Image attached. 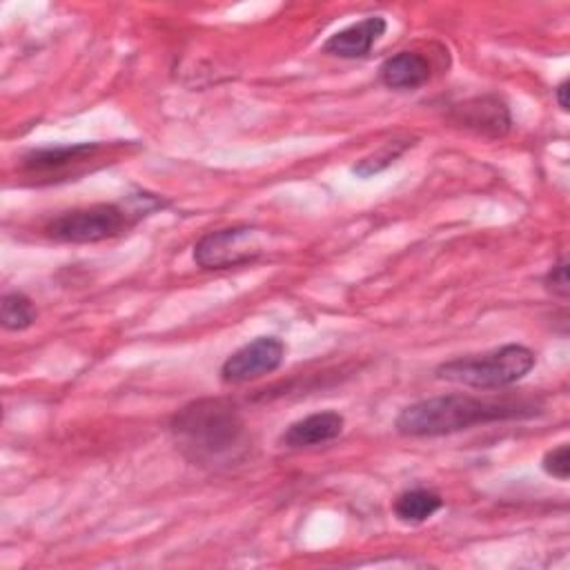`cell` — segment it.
<instances>
[{"instance_id":"11","label":"cell","mask_w":570,"mask_h":570,"mask_svg":"<svg viewBox=\"0 0 570 570\" xmlns=\"http://www.w3.org/2000/svg\"><path fill=\"white\" fill-rule=\"evenodd\" d=\"M432 76L428 58L419 51H399L379 67V78L390 89H419Z\"/></svg>"},{"instance_id":"13","label":"cell","mask_w":570,"mask_h":570,"mask_svg":"<svg viewBox=\"0 0 570 570\" xmlns=\"http://www.w3.org/2000/svg\"><path fill=\"white\" fill-rule=\"evenodd\" d=\"M38 318L33 301L22 292H7L0 301V323L9 332H22Z\"/></svg>"},{"instance_id":"9","label":"cell","mask_w":570,"mask_h":570,"mask_svg":"<svg viewBox=\"0 0 570 570\" xmlns=\"http://www.w3.org/2000/svg\"><path fill=\"white\" fill-rule=\"evenodd\" d=\"M387 22L381 16H370L363 18L341 31H336L334 36H330L323 42V51L330 56H338V58H363L370 53V49L374 47V42L385 33Z\"/></svg>"},{"instance_id":"5","label":"cell","mask_w":570,"mask_h":570,"mask_svg":"<svg viewBox=\"0 0 570 570\" xmlns=\"http://www.w3.org/2000/svg\"><path fill=\"white\" fill-rule=\"evenodd\" d=\"M261 254V232L249 225L209 232L194 245V263L203 269L238 267L256 261Z\"/></svg>"},{"instance_id":"10","label":"cell","mask_w":570,"mask_h":570,"mask_svg":"<svg viewBox=\"0 0 570 570\" xmlns=\"http://www.w3.org/2000/svg\"><path fill=\"white\" fill-rule=\"evenodd\" d=\"M345 419L343 414L334 412V410H325V412H316L309 414L305 419L294 421L283 434H281V443L285 448L298 450V448H312V445H323L334 441L341 432H343Z\"/></svg>"},{"instance_id":"15","label":"cell","mask_w":570,"mask_h":570,"mask_svg":"<svg viewBox=\"0 0 570 570\" xmlns=\"http://www.w3.org/2000/svg\"><path fill=\"white\" fill-rule=\"evenodd\" d=\"M543 472L559 479V481H568L570 476V450H568V443H561L557 445L554 450H548L543 454Z\"/></svg>"},{"instance_id":"2","label":"cell","mask_w":570,"mask_h":570,"mask_svg":"<svg viewBox=\"0 0 570 570\" xmlns=\"http://www.w3.org/2000/svg\"><path fill=\"white\" fill-rule=\"evenodd\" d=\"M171 432L194 461L220 463L243 445L245 423L232 401L200 399L174 414Z\"/></svg>"},{"instance_id":"6","label":"cell","mask_w":570,"mask_h":570,"mask_svg":"<svg viewBox=\"0 0 570 570\" xmlns=\"http://www.w3.org/2000/svg\"><path fill=\"white\" fill-rule=\"evenodd\" d=\"M283 356H285V343L281 338L258 336L225 358V363L220 365V381L227 385H238V383L261 379L278 370L283 363Z\"/></svg>"},{"instance_id":"17","label":"cell","mask_w":570,"mask_h":570,"mask_svg":"<svg viewBox=\"0 0 570 570\" xmlns=\"http://www.w3.org/2000/svg\"><path fill=\"white\" fill-rule=\"evenodd\" d=\"M554 98H557V105L561 107V111H568V107H570V102H568V78L561 80L554 87Z\"/></svg>"},{"instance_id":"16","label":"cell","mask_w":570,"mask_h":570,"mask_svg":"<svg viewBox=\"0 0 570 570\" xmlns=\"http://www.w3.org/2000/svg\"><path fill=\"white\" fill-rule=\"evenodd\" d=\"M543 283L548 292H552L559 298H568L570 294V281H568V258L561 256L543 276Z\"/></svg>"},{"instance_id":"8","label":"cell","mask_w":570,"mask_h":570,"mask_svg":"<svg viewBox=\"0 0 570 570\" xmlns=\"http://www.w3.org/2000/svg\"><path fill=\"white\" fill-rule=\"evenodd\" d=\"M100 151L96 142H78V145H56V147H38L22 156V169L33 176H60L71 167L91 160Z\"/></svg>"},{"instance_id":"4","label":"cell","mask_w":570,"mask_h":570,"mask_svg":"<svg viewBox=\"0 0 570 570\" xmlns=\"http://www.w3.org/2000/svg\"><path fill=\"white\" fill-rule=\"evenodd\" d=\"M534 361L530 347L508 343L483 354L445 361L436 367V379L479 390H497L521 381L534 367Z\"/></svg>"},{"instance_id":"12","label":"cell","mask_w":570,"mask_h":570,"mask_svg":"<svg viewBox=\"0 0 570 570\" xmlns=\"http://www.w3.org/2000/svg\"><path fill=\"white\" fill-rule=\"evenodd\" d=\"M441 508H443V499L436 492L425 488L401 492L392 505L396 519L403 523H423Z\"/></svg>"},{"instance_id":"14","label":"cell","mask_w":570,"mask_h":570,"mask_svg":"<svg viewBox=\"0 0 570 570\" xmlns=\"http://www.w3.org/2000/svg\"><path fill=\"white\" fill-rule=\"evenodd\" d=\"M412 145H414L412 138L390 140V142H385L379 151H374L372 156L358 160V163L352 167V171H354L356 176H361V178H370V176L383 171L385 167H390V165H392L407 147H412Z\"/></svg>"},{"instance_id":"3","label":"cell","mask_w":570,"mask_h":570,"mask_svg":"<svg viewBox=\"0 0 570 570\" xmlns=\"http://www.w3.org/2000/svg\"><path fill=\"white\" fill-rule=\"evenodd\" d=\"M134 207L127 209L118 203H98L89 207L69 209L56 216L47 227V236L60 243H100L125 234L149 212L163 207V200L154 194H138L131 198Z\"/></svg>"},{"instance_id":"1","label":"cell","mask_w":570,"mask_h":570,"mask_svg":"<svg viewBox=\"0 0 570 570\" xmlns=\"http://www.w3.org/2000/svg\"><path fill=\"white\" fill-rule=\"evenodd\" d=\"M539 412L541 405L525 396L481 399L468 394H445L403 407L394 421V428L403 436H443L481 423L528 419Z\"/></svg>"},{"instance_id":"7","label":"cell","mask_w":570,"mask_h":570,"mask_svg":"<svg viewBox=\"0 0 570 570\" xmlns=\"http://www.w3.org/2000/svg\"><path fill=\"white\" fill-rule=\"evenodd\" d=\"M450 120L485 138H501L510 131V125H512L508 105L501 98L490 94L474 96L459 105H452Z\"/></svg>"}]
</instances>
